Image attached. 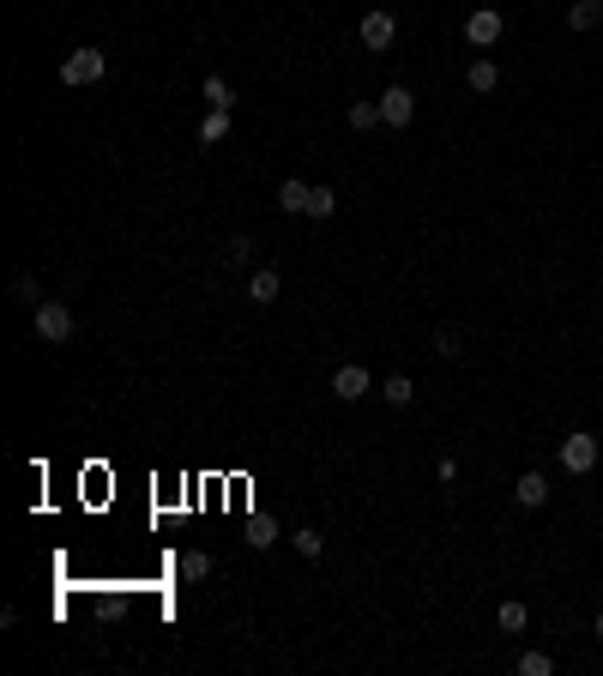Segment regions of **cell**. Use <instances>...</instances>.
Segmentation results:
<instances>
[{"mask_svg":"<svg viewBox=\"0 0 603 676\" xmlns=\"http://www.w3.org/2000/svg\"><path fill=\"white\" fill-rule=\"evenodd\" d=\"M434 351H441V356H465V333H459V326H441V333H434Z\"/></svg>","mask_w":603,"mask_h":676,"instance_id":"44dd1931","label":"cell"},{"mask_svg":"<svg viewBox=\"0 0 603 676\" xmlns=\"http://www.w3.org/2000/svg\"><path fill=\"white\" fill-rule=\"evenodd\" d=\"M495 629H502L507 641L531 634V610H525V598H502V604H495Z\"/></svg>","mask_w":603,"mask_h":676,"instance_id":"9c48e42d","label":"cell"},{"mask_svg":"<svg viewBox=\"0 0 603 676\" xmlns=\"http://www.w3.org/2000/svg\"><path fill=\"white\" fill-rule=\"evenodd\" d=\"M332 212H338V194H332V187H314V194H308V218H332Z\"/></svg>","mask_w":603,"mask_h":676,"instance_id":"ffe728a7","label":"cell"},{"mask_svg":"<svg viewBox=\"0 0 603 676\" xmlns=\"http://www.w3.org/2000/svg\"><path fill=\"white\" fill-rule=\"evenodd\" d=\"M12 297H19L24 309H36V278H31V272H19V278H12Z\"/></svg>","mask_w":603,"mask_h":676,"instance_id":"d4e9b609","label":"cell"},{"mask_svg":"<svg viewBox=\"0 0 603 676\" xmlns=\"http://www.w3.org/2000/svg\"><path fill=\"white\" fill-rule=\"evenodd\" d=\"M224 133H229V109H212V115L200 121V139H205V146H217Z\"/></svg>","mask_w":603,"mask_h":676,"instance_id":"d6986e66","label":"cell"},{"mask_svg":"<svg viewBox=\"0 0 603 676\" xmlns=\"http://www.w3.org/2000/svg\"><path fill=\"white\" fill-rule=\"evenodd\" d=\"M248 544H254V550H272V544H278V526H272L266 514H254V519H248Z\"/></svg>","mask_w":603,"mask_h":676,"instance_id":"2e32d148","label":"cell"},{"mask_svg":"<svg viewBox=\"0 0 603 676\" xmlns=\"http://www.w3.org/2000/svg\"><path fill=\"white\" fill-rule=\"evenodd\" d=\"M465 92H477V97L502 92V61H489V55L471 61V67H465Z\"/></svg>","mask_w":603,"mask_h":676,"instance_id":"30bf717a","label":"cell"},{"mask_svg":"<svg viewBox=\"0 0 603 676\" xmlns=\"http://www.w3.org/2000/svg\"><path fill=\"white\" fill-rule=\"evenodd\" d=\"M356 36H363V49H375V55H387L392 43H399V19L392 12H363V24H356Z\"/></svg>","mask_w":603,"mask_h":676,"instance_id":"8992f818","label":"cell"},{"mask_svg":"<svg viewBox=\"0 0 603 676\" xmlns=\"http://www.w3.org/2000/svg\"><path fill=\"white\" fill-rule=\"evenodd\" d=\"M549 495H556V483L543 478V471H519V483H513V507L519 514H537V507H549Z\"/></svg>","mask_w":603,"mask_h":676,"instance_id":"52a82bcc","label":"cell"},{"mask_svg":"<svg viewBox=\"0 0 603 676\" xmlns=\"http://www.w3.org/2000/svg\"><path fill=\"white\" fill-rule=\"evenodd\" d=\"M205 573H212V556L205 550H187L182 562H175V580H205Z\"/></svg>","mask_w":603,"mask_h":676,"instance_id":"9a60e30c","label":"cell"},{"mask_svg":"<svg viewBox=\"0 0 603 676\" xmlns=\"http://www.w3.org/2000/svg\"><path fill=\"white\" fill-rule=\"evenodd\" d=\"M248 254H254L248 236H229V242H224V266H248Z\"/></svg>","mask_w":603,"mask_h":676,"instance_id":"cb8c5ba5","label":"cell"},{"mask_svg":"<svg viewBox=\"0 0 603 676\" xmlns=\"http://www.w3.org/2000/svg\"><path fill=\"white\" fill-rule=\"evenodd\" d=\"M308 194H314V187H308L302 175H284V182H278V206L284 212H308Z\"/></svg>","mask_w":603,"mask_h":676,"instance_id":"7c38bea8","label":"cell"},{"mask_svg":"<svg viewBox=\"0 0 603 676\" xmlns=\"http://www.w3.org/2000/svg\"><path fill=\"white\" fill-rule=\"evenodd\" d=\"M434 478H441V483H459V459H453V453H446V459H441V465H434Z\"/></svg>","mask_w":603,"mask_h":676,"instance_id":"484cf974","label":"cell"},{"mask_svg":"<svg viewBox=\"0 0 603 676\" xmlns=\"http://www.w3.org/2000/svg\"><path fill=\"white\" fill-rule=\"evenodd\" d=\"M556 465L568 471V478H597V465H603V436H592V429H568V436L556 441Z\"/></svg>","mask_w":603,"mask_h":676,"instance_id":"6da1fadb","label":"cell"},{"mask_svg":"<svg viewBox=\"0 0 603 676\" xmlns=\"http://www.w3.org/2000/svg\"><path fill=\"white\" fill-rule=\"evenodd\" d=\"M36 339H43V344H67L73 339V309H67V302H36Z\"/></svg>","mask_w":603,"mask_h":676,"instance_id":"277c9868","label":"cell"},{"mask_svg":"<svg viewBox=\"0 0 603 676\" xmlns=\"http://www.w3.org/2000/svg\"><path fill=\"white\" fill-rule=\"evenodd\" d=\"M417 121V92H410V85H387V92H380V127H405Z\"/></svg>","mask_w":603,"mask_h":676,"instance_id":"5b68a950","label":"cell"},{"mask_svg":"<svg viewBox=\"0 0 603 676\" xmlns=\"http://www.w3.org/2000/svg\"><path fill=\"white\" fill-rule=\"evenodd\" d=\"M380 399H387V405H399V411H405V405L417 399V380H410V375H387V380H380Z\"/></svg>","mask_w":603,"mask_h":676,"instance_id":"4fadbf2b","label":"cell"},{"mask_svg":"<svg viewBox=\"0 0 603 676\" xmlns=\"http://www.w3.org/2000/svg\"><path fill=\"white\" fill-rule=\"evenodd\" d=\"M248 297L260 302V309H266V302H278V272H254L248 278Z\"/></svg>","mask_w":603,"mask_h":676,"instance_id":"ac0fdd59","label":"cell"},{"mask_svg":"<svg viewBox=\"0 0 603 676\" xmlns=\"http://www.w3.org/2000/svg\"><path fill=\"white\" fill-rule=\"evenodd\" d=\"M519 676H556V658L543 653V646H531V653H519V665H513Z\"/></svg>","mask_w":603,"mask_h":676,"instance_id":"5bb4252c","label":"cell"},{"mask_svg":"<svg viewBox=\"0 0 603 676\" xmlns=\"http://www.w3.org/2000/svg\"><path fill=\"white\" fill-rule=\"evenodd\" d=\"M368 393H375V375H368L363 363H344L338 375H332V399L356 405V399H368Z\"/></svg>","mask_w":603,"mask_h":676,"instance_id":"ba28073f","label":"cell"},{"mask_svg":"<svg viewBox=\"0 0 603 676\" xmlns=\"http://www.w3.org/2000/svg\"><path fill=\"white\" fill-rule=\"evenodd\" d=\"M103 73H109V61H103V49H73V55L61 61V85H73V92H85V85H97Z\"/></svg>","mask_w":603,"mask_h":676,"instance_id":"7a4b0ae2","label":"cell"},{"mask_svg":"<svg viewBox=\"0 0 603 676\" xmlns=\"http://www.w3.org/2000/svg\"><path fill=\"white\" fill-rule=\"evenodd\" d=\"M507 36V12L502 7H471V19H465V43L471 49H495Z\"/></svg>","mask_w":603,"mask_h":676,"instance_id":"3957f363","label":"cell"},{"mask_svg":"<svg viewBox=\"0 0 603 676\" xmlns=\"http://www.w3.org/2000/svg\"><path fill=\"white\" fill-rule=\"evenodd\" d=\"M297 550L308 556V562H320V556H326V538H320L314 526H302V532H297Z\"/></svg>","mask_w":603,"mask_h":676,"instance_id":"7402d4cb","label":"cell"},{"mask_svg":"<svg viewBox=\"0 0 603 676\" xmlns=\"http://www.w3.org/2000/svg\"><path fill=\"white\" fill-rule=\"evenodd\" d=\"M603 24V0H568V31L573 36H592Z\"/></svg>","mask_w":603,"mask_h":676,"instance_id":"8fae6325","label":"cell"},{"mask_svg":"<svg viewBox=\"0 0 603 676\" xmlns=\"http://www.w3.org/2000/svg\"><path fill=\"white\" fill-rule=\"evenodd\" d=\"M205 104H212V109H236V92H229V79H217V73H212V79H205Z\"/></svg>","mask_w":603,"mask_h":676,"instance_id":"e0dca14e","label":"cell"},{"mask_svg":"<svg viewBox=\"0 0 603 676\" xmlns=\"http://www.w3.org/2000/svg\"><path fill=\"white\" fill-rule=\"evenodd\" d=\"M592 634H597V646H603V610H597V616H592Z\"/></svg>","mask_w":603,"mask_h":676,"instance_id":"4316f807","label":"cell"},{"mask_svg":"<svg viewBox=\"0 0 603 676\" xmlns=\"http://www.w3.org/2000/svg\"><path fill=\"white\" fill-rule=\"evenodd\" d=\"M351 127H356V133H368V127H380V104H351Z\"/></svg>","mask_w":603,"mask_h":676,"instance_id":"603a6c76","label":"cell"}]
</instances>
